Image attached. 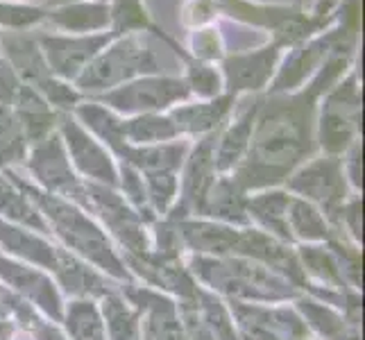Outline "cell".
Returning a JSON list of instances; mask_svg holds the SVG:
<instances>
[{"label":"cell","mask_w":365,"mask_h":340,"mask_svg":"<svg viewBox=\"0 0 365 340\" xmlns=\"http://www.w3.org/2000/svg\"><path fill=\"white\" fill-rule=\"evenodd\" d=\"M43 9V7H41ZM66 34H96L109 30L107 0H82L55 9H43V21Z\"/></svg>","instance_id":"52a82bcc"},{"label":"cell","mask_w":365,"mask_h":340,"mask_svg":"<svg viewBox=\"0 0 365 340\" xmlns=\"http://www.w3.org/2000/svg\"><path fill=\"white\" fill-rule=\"evenodd\" d=\"M293 211H295V222H297V227L302 230V234H309V236H322L324 227H322V222H320V218H318V213L313 211L311 207L297 202Z\"/></svg>","instance_id":"d6986e66"},{"label":"cell","mask_w":365,"mask_h":340,"mask_svg":"<svg viewBox=\"0 0 365 340\" xmlns=\"http://www.w3.org/2000/svg\"><path fill=\"white\" fill-rule=\"evenodd\" d=\"M30 163L32 170L39 175V180H43L50 186L59 188L73 182L68 159L64 155V145H61V138L55 134H48L41 141H36Z\"/></svg>","instance_id":"4fadbf2b"},{"label":"cell","mask_w":365,"mask_h":340,"mask_svg":"<svg viewBox=\"0 0 365 340\" xmlns=\"http://www.w3.org/2000/svg\"><path fill=\"white\" fill-rule=\"evenodd\" d=\"M291 186L295 191L304 193L313 200H320L324 205H334L343 197V166L336 157L316 159L307 168H302Z\"/></svg>","instance_id":"ba28073f"},{"label":"cell","mask_w":365,"mask_h":340,"mask_svg":"<svg viewBox=\"0 0 365 340\" xmlns=\"http://www.w3.org/2000/svg\"><path fill=\"white\" fill-rule=\"evenodd\" d=\"M125 145L134 143L138 148L168 143L178 136V128L170 120V116H159V113H141L132 120H125L120 125Z\"/></svg>","instance_id":"5bb4252c"},{"label":"cell","mask_w":365,"mask_h":340,"mask_svg":"<svg viewBox=\"0 0 365 340\" xmlns=\"http://www.w3.org/2000/svg\"><path fill=\"white\" fill-rule=\"evenodd\" d=\"M211 211L220 213V216H234V213H241L238 195L234 193V186L230 182H222L216 186V193H213V197H211Z\"/></svg>","instance_id":"e0dca14e"},{"label":"cell","mask_w":365,"mask_h":340,"mask_svg":"<svg viewBox=\"0 0 365 340\" xmlns=\"http://www.w3.org/2000/svg\"><path fill=\"white\" fill-rule=\"evenodd\" d=\"M107 5H109V32L114 36L153 32L180 59L186 55V50L178 41L170 39L166 32L159 30L157 25L153 23V19H150L148 9L143 5V0H111V3H107Z\"/></svg>","instance_id":"9c48e42d"},{"label":"cell","mask_w":365,"mask_h":340,"mask_svg":"<svg viewBox=\"0 0 365 340\" xmlns=\"http://www.w3.org/2000/svg\"><path fill=\"white\" fill-rule=\"evenodd\" d=\"M159 59L150 48L145 34H125L109 41L93 61L75 80L78 93L103 96L120 84H128L143 75H157Z\"/></svg>","instance_id":"6da1fadb"},{"label":"cell","mask_w":365,"mask_h":340,"mask_svg":"<svg viewBox=\"0 0 365 340\" xmlns=\"http://www.w3.org/2000/svg\"><path fill=\"white\" fill-rule=\"evenodd\" d=\"M73 3H82V0H46L43 9H55V7H64V5H73Z\"/></svg>","instance_id":"44dd1931"},{"label":"cell","mask_w":365,"mask_h":340,"mask_svg":"<svg viewBox=\"0 0 365 340\" xmlns=\"http://www.w3.org/2000/svg\"><path fill=\"white\" fill-rule=\"evenodd\" d=\"M322 3H341V0H322Z\"/></svg>","instance_id":"7402d4cb"},{"label":"cell","mask_w":365,"mask_h":340,"mask_svg":"<svg viewBox=\"0 0 365 340\" xmlns=\"http://www.w3.org/2000/svg\"><path fill=\"white\" fill-rule=\"evenodd\" d=\"M257 111H259V105L252 103L247 109L238 113V118L230 125V130L222 134L218 150L213 153V166H218L220 170H227L245 157L252 143Z\"/></svg>","instance_id":"7c38bea8"},{"label":"cell","mask_w":365,"mask_h":340,"mask_svg":"<svg viewBox=\"0 0 365 340\" xmlns=\"http://www.w3.org/2000/svg\"><path fill=\"white\" fill-rule=\"evenodd\" d=\"M0 53H5V61L16 73V78L39 91L41 86L55 78L50 73L43 53L36 36L28 34V30H3L0 32Z\"/></svg>","instance_id":"8992f818"},{"label":"cell","mask_w":365,"mask_h":340,"mask_svg":"<svg viewBox=\"0 0 365 340\" xmlns=\"http://www.w3.org/2000/svg\"><path fill=\"white\" fill-rule=\"evenodd\" d=\"M61 132H64L66 145L71 150L73 159L78 161V166L84 172H89L100 180L114 182V168H111L109 157L103 153V148H100L93 138L80 128V123H75L73 118L64 116L61 118Z\"/></svg>","instance_id":"30bf717a"},{"label":"cell","mask_w":365,"mask_h":340,"mask_svg":"<svg viewBox=\"0 0 365 340\" xmlns=\"http://www.w3.org/2000/svg\"><path fill=\"white\" fill-rule=\"evenodd\" d=\"M191 55L200 61H211L222 57V36L216 28H197L191 39Z\"/></svg>","instance_id":"2e32d148"},{"label":"cell","mask_w":365,"mask_h":340,"mask_svg":"<svg viewBox=\"0 0 365 340\" xmlns=\"http://www.w3.org/2000/svg\"><path fill=\"white\" fill-rule=\"evenodd\" d=\"M0 3H16V0H0Z\"/></svg>","instance_id":"603a6c76"},{"label":"cell","mask_w":365,"mask_h":340,"mask_svg":"<svg viewBox=\"0 0 365 340\" xmlns=\"http://www.w3.org/2000/svg\"><path fill=\"white\" fill-rule=\"evenodd\" d=\"M361 116V86L351 73L336 82L324 96L320 113V143L327 153L338 155L347 150L356 138Z\"/></svg>","instance_id":"7a4b0ae2"},{"label":"cell","mask_w":365,"mask_h":340,"mask_svg":"<svg viewBox=\"0 0 365 340\" xmlns=\"http://www.w3.org/2000/svg\"><path fill=\"white\" fill-rule=\"evenodd\" d=\"M191 96L182 78H161V75H143L128 84H120L103 96H96L100 103L111 105L125 113H157L175 103H184Z\"/></svg>","instance_id":"3957f363"},{"label":"cell","mask_w":365,"mask_h":340,"mask_svg":"<svg viewBox=\"0 0 365 340\" xmlns=\"http://www.w3.org/2000/svg\"><path fill=\"white\" fill-rule=\"evenodd\" d=\"M191 241L197 247H209V249H220L230 243V234L225 230H213V227H200V230H191L188 232Z\"/></svg>","instance_id":"ac0fdd59"},{"label":"cell","mask_w":365,"mask_h":340,"mask_svg":"<svg viewBox=\"0 0 365 340\" xmlns=\"http://www.w3.org/2000/svg\"><path fill=\"white\" fill-rule=\"evenodd\" d=\"M234 96H218L213 100H202L195 105H184L178 107L170 113V120L178 128V134H207L211 130H216L218 125L227 118V113L232 111Z\"/></svg>","instance_id":"8fae6325"},{"label":"cell","mask_w":365,"mask_h":340,"mask_svg":"<svg viewBox=\"0 0 365 340\" xmlns=\"http://www.w3.org/2000/svg\"><path fill=\"white\" fill-rule=\"evenodd\" d=\"M184 64H186V75L182 80L188 86V93H195L202 100H213L220 96L225 84H222V73L216 66L209 64V61L193 59L191 55L184 59Z\"/></svg>","instance_id":"9a60e30c"},{"label":"cell","mask_w":365,"mask_h":340,"mask_svg":"<svg viewBox=\"0 0 365 340\" xmlns=\"http://www.w3.org/2000/svg\"><path fill=\"white\" fill-rule=\"evenodd\" d=\"M282 48L272 41L247 50V53H234L222 59V84L227 86L230 96L241 91H259L266 84H270L272 75L277 71Z\"/></svg>","instance_id":"5b68a950"},{"label":"cell","mask_w":365,"mask_h":340,"mask_svg":"<svg viewBox=\"0 0 365 340\" xmlns=\"http://www.w3.org/2000/svg\"><path fill=\"white\" fill-rule=\"evenodd\" d=\"M0 209H3L5 213H9V216H16V213H19L23 220L32 222V218L25 216V213H32V211L25 207V202L19 197V193L11 191V188L5 182H0Z\"/></svg>","instance_id":"ffe728a7"},{"label":"cell","mask_w":365,"mask_h":340,"mask_svg":"<svg viewBox=\"0 0 365 340\" xmlns=\"http://www.w3.org/2000/svg\"><path fill=\"white\" fill-rule=\"evenodd\" d=\"M116 36L107 32L96 34H39L36 41L43 53L50 73L57 80L75 82L80 73L91 64L93 57Z\"/></svg>","instance_id":"277c9868"}]
</instances>
